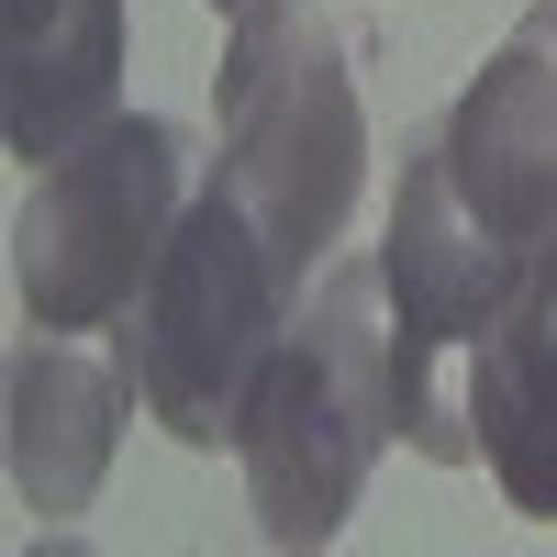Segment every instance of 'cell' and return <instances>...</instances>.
Returning <instances> with one entry per match:
<instances>
[{
	"instance_id": "cell-1",
	"label": "cell",
	"mask_w": 557,
	"mask_h": 557,
	"mask_svg": "<svg viewBox=\"0 0 557 557\" xmlns=\"http://www.w3.org/2000/svg\"><path fill=\"white\" fill-rule=\"evenodd\" d=\"M401 435L391 401V290L380 257H323L312 290L278 335L257 412H246V502L268 546H335L380 446Z\"/></svg>"
},
{
	"instance_id": "cell-2",
	"label": "cell",
	"mask_w": 557,
	"mask_h": 557,
	"mask_svg": "<svg viewBox=\"0 0 557 557\" xmlns=\"http://www.w3.org/2000/svg\"><path fill=\"white\" fill-rule=\"evenodd\" d=\"M312 278L278 257V235L223 190V178H201L190 223H178V246L157 257L146 301L123 312V380L134 401H146V424H168L190 457H223L246 446V412H257V380L278 335H290Z\"/></svg>"
},
{
	"instance_id": "cell-3",
	"label": "cell",
	"mask_w": 557,
	"mask_h": 557,
	"mask_svg": "<svg viewBox=\"0 0 557 557\" xmlns=\"http://www.w3.org/2000/svg\"><path fill=\"white\" fill-rule=\"evenodd\" d=\"M212 178L278 235V257L301 278L346 235L357 178H368V112H357L346 34L323 12H301V0L235 12L212 67Z\"/></svg>"
},
{
	"instance_id": "cell-4",
	"label": "cell",
	"mask_w": 557,
	"mask_h": 557,
	"mask_svg": "<svg viewBox=\"0 0 557 557\" xmlns=\"http://www.w3.org/2000/svg\"><path fill=\"white\" fill-rule=\"evenodd\" d=\"M535 246H513L502 223L457 190L446 123L401 134V201L380 235V290H391V401H401V446L435 469H469L480 424H469V368L491 346L502 301L524 290Z\"/></svg>"
},
{
	"instance_id": "cell-5",
	"label": "cell",
	"mask_w": 557,
	"mask_h": 557,
	"mask_svg": "<svg viewBox=\"0 0 557 557\" xmlns=\"http://www.w3.org/2000/svg\"><path fill=\"white\" fill-rule=\"evenodd\" d=\"M201 178H212V157L168 112H112L57 168H34V190L12 212V290L34 312V335H101V323H123L146 301L157 257L178 246Z\"/></svg>"
},
{
	"instance_id": "cell-6",
	"label": "cell",
	"mask_w": 557,
	"mask_h": 557,
	"mask_svg": "<svg viewBox=\"0 0 557 557\" xmlns=\"http://www.w3.org/2000/svg\"><path fill=\"white\" fill-rule=\"evenodd\" d=\"M446 157H457V190L513 246L557 235V0H535V12L491 45V67L457 89Z\"/></svg>"
},
{
	"instance_id": "cell-7",
	"label": "cell",
	"mask_w": 557,
	"mask_h": 557,
	"mask_svg": "<svg viewBox=\"0 0 557 557\" xmlns=\"http://www.w3.org/2000/svg\"><path fill=\"white\" fill-rule=\"evenodd\" d=\"M469 424H480V457L513 513L557 524V235L535 246L524 290L502 301L491 346L469 368Z\"/></svg>"
},
{
	"instance_id": "cell-8",
	"label": "cell",
	"mask_w": 557,
	"mask_h": 557,
	"mask_svg": "<svg viewBox=\"0 0 557 557\" xmlns=\"http://www.w3.org/2000/svg\"><path fill=\"white\" fill-rule=\"evenodd\" d=\"M112 89H123V0L0 12V134H12V157L57 168L78 134L112 123Z\"/></svg>"
},
{
	"instance_id": "cell-9",
	"label": "cell",
	"mask_w": 557,
	"mask_h": 557,
	"mask_svg": "<svg viewBox=\"0 0 557 557\" xmlns=\"http://www.w3.org/2000/svg\"><path fill=\"white\" fill-rule=\"evenodd\" d=\"M123 357H78V346H23L12 357V491H23V513L45 524H67L89 513V491L112 480V446H123Z\"/></svg>"
},
{
	"instance_id": "cell-10",
	"label": "cell",
	"mask_w": 557,
	"mask_h": 557,
	"mask_svg": "<svg viewBox=\"0 0 557 557\" xmlns=\"http://www.w3.org/2000/svg\"><path fill=\"white\" fill-rule=\"evenodd\" d=\"M212 12H257V0H212Z\"/></svg>"
},
{
	"instance_id": "cell-11",
	"label": "cell",
	"mask_w": 557,
	"mask_h": 557,
	"mask_svg": "<svg viewBox=\"0 0 557 557\" xmlns=\"http://www.w3.org/2000/svg\"><path fill=\"white\" fill-rule=\"evenodd\" d=\"M0 12H34V0H0Z\"/></svg>"
}]
</instances>
